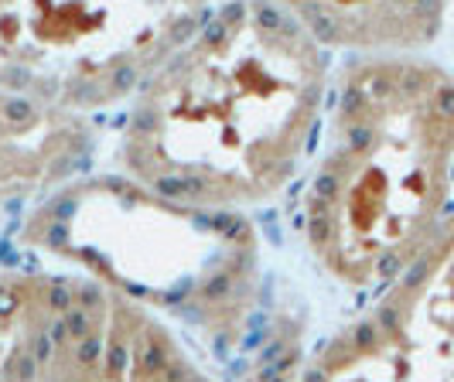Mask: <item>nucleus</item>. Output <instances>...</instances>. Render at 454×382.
I'll return each mask as SVG.
<instances>
[{
    "label": "nucleus",
    "mask_w": 454,
    "mask_h": 382,
    "mask_svg": "<svg viewBox=\"0 0 454 382\" xmlns=\"http://www.w3.org/2000/svg\"><path fill=\"white\" fill-rule=\"evenodd\" d=\"M325 96L328 55L294 7H219L130 103L120 164L171 202L263 205L294 181Z\"/></svg>",
    "instance_id": "nucleus-1"
},
{
    "label": "nucleus",
    "mask_w": 454,
    "mask_h": 382,
    "mask_svg": "<svg viewBox=\"0 0 454 382\" xmlns=\"http://www.w3.org/2000/svg\"><path fill=\"white\" fill-rule=\"evenodd\" d=\"M454 171V79L413 55H365L339 72L304 239L345 287H387L444 225Z\"/></svg>",
    "instance_id": "nucleus-2"
},
{
    "label": "nucleus",
    "mask_w": 454,
    "mask_h": 382,
    "mask_svg": "<svg viewBox=\"0 0 454 382\" xmlns=\"http://www.w3.org/2000/svg\"><path fill=\"white\" fill-rule=\"evenodd\" d=\"M21 243L215 348L239 341L260 304L253 225L239 212L171 202L134 178L62 184L31 205Z\"/></svg>",
    "instance_id": "nucleus-3"
},
{
    "label": "nucleus",
    "mask_w": 454,
    "mask_h": 382,
    "mask_svg": "<svg viewBox=\"0 0 454 382\" xmlns=\"http://www.w3.org/2000/svg\"><path fill=\"white\" fill-rule=\"evenodd\" d=\"M208 14L199 4H0V92L90 120L134 103Z\"/></svg>",
    "instance_id": "nucleus-4"
},
{
    "label": "nucleus",
    "mask_w": 454,
    "mask_h": 382,
    "mask_svg": "<svg viewBox=\"0 0 454 382\" xmlns=\"http://www.w3.org/2000/svg\"><path fill=\"white\" fill-rule=\"evenodd\" d=\"M301 382H454V219L321 345Z\"/></svg>",
    "instance_id": "nucleus-5"
},
{
    "label": "nucleus",
    "mask_w": 454,
    "mask_h": 382,
    "mask_svg": "<svg viewBox=\"0 0 454 382\" xmlns=\"http://www.w3.org/2000/svg\"><path fill=\"white\" fill-rule=\"evenodd\" d=\"M45 382H219L168 321L79 277Z\"/></svg>",
    "instance_id": "nucleus-6"
},
{
    "label": "nucleus",
    "mask_w": 454,
    "mask_h": 382,
    "mask_svg": "<svg viewBox=\"0 0 454 382\" xmlns=\"http://www.w3.org/2000/svg\"><path fill=\"white\" fill-rule=\"evenodd\" d=\"M92 151L86 116L0 92V202H42L75 181Z\"/></svg>",
    "instance_id": "nucleus-7"
},
{
    "label": "nucleus",
    "mask_w": 454,
    "mask_h": 382,
    "mask_svg": "<svg viewBox=\"0 0 454 382\" xmlns=\"http://www.w3.org/2000/svg\"><path fill=\"white\" fill-rule=\"evenodd\" d=\"M75 291V273L0 270V382H45Z\"/></svg>",
    "instance_id": "nucleus-8"
},
{
    "label": "nucleus",
    "mask_w": 454,
    "mask_h": 382,
    "mask_svg": "<svg viewBox=\"0 0 454 382\" xmlns=\"http://www.w3.org/2000/svg\"><path fill=\"white\" fill-rule=\"evenodd\" d=\"M294 14L321 45L380 48V55L431 42L444 21V7L431 4H297Z\"/></svg>",
    "instance_id": "nucleus-9"
},
{
    "label": "nucleus",
    "mask_w": 454,
    "mask_h": 382,
    "mask_svg": "<svg viewBox=\"0 0 454 382\" xmlns=\"http://www.w3.org/2000/svg\"><path fill=\"white\" fill-rule=\"evenodd\" d=\"M4 208H7V205H4V202H0V212H4Z\"/></svg>",
    "instance_id": "nucleus-10"
}]
</instances>
